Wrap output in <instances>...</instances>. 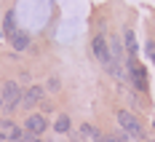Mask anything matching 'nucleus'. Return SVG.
<instances>
[{
	"mask_svg": "<svg viewBox=\"0 0 155 142\" xmlns=\"http://www.w3.org/2000/svg\"><path fill=\"white\" fill-rule=\"evenodd\" d=\"M153 62H155V51H153Z\"/></svg>",
	"mask_w": 155,
	"mask_h": 142,
	"instance_id": "4468645a",
	"label": "nucleus"
},
{
	"mask_svg": "<svg viewBox=\"0 0 155 142\" xmlns=\"http://www.w3.org/2000/svg\"><path fill=\"white\" fill-rule=\"evenodd\" d=\"M48 89H59V78L51 75V78H48Z\"/></svg>",
	"mask_w": 155,
	"mask_h": 142,
	"instance_id": "9b49d317",
	"label": "nucleus"
},
{
	"mask_svg": "<svg viewBox=\"0 0 155 142\" xmlns=\"http://www.w3.org/2000/svg\"><path fill=\"white\" fill-rule=\"evenodd\" d=\"M11 46H14L16 51H24V48L30 46V35H27L24 30H16V35L11 38Z\"/></svg>",
	"mask_w": 155,
	"mask_h": 142,
	"instance_id": "6e6552de",
	"label": "nucleus"
},
{
	"mask_svg": "<svg viewBox=\"0 0 155 142\" xmlns=\"http://www.w3.org/2000/svg\"><path fill=\"white\" fill-rule=\"evenodd\" d=\"M147 142H155V140H147Z\"/></svg>",
	"mask_w": 155,
	"mask_h": 142,
	"instance_id": "2eb2a0df",
	"label": "nucleus"
},
{
	"mask_svg": "<svg viewBox=\"0 0 155 142\" xmlns=\"http://www.w3.org/2000/svg\"><path fill=\"white\" fill-rule=\"evenodd\" d=\"M128 78H131V83H134V89H139V91H144L147 89V73H144V67H142L137 59H128Z\"/></svg>",
	"mask_w": 155,
	"mask_h": 142,
	"instance_id": "20e7f679",
	"label": "nucleus"
},
{
	"mask_svg": "<svg viewBox=\"0 0 155 142\" xmlns=\"http://www.w3.org/2000/svg\"><path fill=\"white\" fill-rule=\"evenodd\" d=\"M0 40H3V30H0Z\"/></svg>",
	"mask_w": 155,
	"mask_h": 142,
	"instance_id": "ddd939ff",
	"label": "nucleus"
},
{
	"mask_svg": "<svg viewBox=\"0 0 155 142\" xmlns=\"http://www.w3.org/2000/svg\"><path fill=\"white\" fill-rule=\"evenodd\" d=\"M91 51H94V56L99 59V64H104V70H107L110 67V40L104 38V35H94Z\"/></svg>",
	"mask_w": 155,
	"mask_h": 142,
	"instance_id": "7ed1b4c3",
	"label": "nucleus"
},
{
	"mask_svg": "<svg viewBox=\"0 0 155 142\" xmlns=\"http://www.w3.org/2000/svg\"><path fill=\"white\" fill-rule=\"evenodd\" d=\"M0 94H3V107L5 110H16L21 105V89H19V83H14V80H5Z\"/></svg>",
	"mask_w": 155,
	"mask_h": 142,
	"instance_id": "f03ea898",
	"label": "nucleus"
},
{
	"mask_svg": "<svg viewBox=\"0 0 155 142\" xmlns=\"http://www.w3.org/2000/svg\"><path fill=\"white\" fill-rule=\"evenodd\" d=\"M56 131H70V118L67 115H59L56 118Z\"/></svg>",
	"mask_w": 155,
	"mask_h": 142,
	"instance_id": "9d476101",
	"label": "nucleus"
},
{
	"mask_svg": "<svg viewBox=\"0 0 155 142\" xmlns=\"http://www.w3.org/2000/svg\"><path fill=\"white\" fill-rule=\"evenodd\" d=\"M123 46H126V56L134 59V56H137V35H134L131 30L123 32Z\"/></svg>",
	"mask_w": 155,
	"mask_h": 142,
	"instance_id": "0eeeda50",
	"label": "nucleus"
},
{
	"mask_svg": "<svg viewBox=\"0 0 155 142\" xmlns=\"http://www.w3.org/2000/svg\"><path fill=\"white\" fill-rule=\"evenodd\" d=\"M40 99H43V89H40V86H30V89L21 94V105H24V107H32V105H38Z\"/></svg>",
	"mask_w": 155,
	"mask_h": 142,
	"instance_id": "423d86ee",
	"label": "nucleus"
},
{
	"mask_svg": "<svg viewBox=\"0 0 155 142\" xmlns=\"http://www.w3.org/2000/svg\"><path fill=\"white\" fill-rule=\"evenodd\" d=\"M118 123H120V129H123L131 140H142V137H144V129H142L139 118L131 115L128 110H118Z\"/></svg>",
	"mask_w": 155,
	"mask_h": 142,
	"instance_id": "f257e3e1",
	"label": "nucleus"
},
{
	"mask_svg": "<svg viewBox=\"0 0 155 142\" xmlns=\"http://www.w3.org/2000/svg\"><path fill=\"white\" fill-rule=\"evenodd\" d=\"M0 107H3V94H0Z\"/></svg>",
	"mask_w": 155,
	"mask_h": 142,
	"instance_id": "f8f14e48",
	"label": "nucleus"
},
{
	"mask_svg": "<svg viewBox=\"0 0 155 142\" xmlns=\"http://www.w3.org/2000/svg\"><path fill=\"white\" fill-rule=\"evenodd\" d=\"M24 126H27V131H30L32 137H38V134H43V131L48 129V121H46V115L32 113L30 118H27V123H24Z\"/></svg>",
	"mask_w": 155,
	"mask_h": 142,
	"instance_id": "39448f33",
	"label": "nucleus"
},
{
	"mask_svg": "<svg viewBox=\"0 0 155 142\" xmlns=\"http://www.w3.org/2000/svg\"><path fill=\"white\" fill-rule=\"evenodd\" d=\"M3 32H5L8 38H14V35H16V14H14V11H8L5 19H3Z\"/></svg>",
	"mask_w": 155,
	"mask_h": 142,
	"instance_id": "1a4fd4ad",
	"label": "nucleus"
}]
</instances>
